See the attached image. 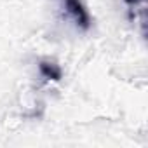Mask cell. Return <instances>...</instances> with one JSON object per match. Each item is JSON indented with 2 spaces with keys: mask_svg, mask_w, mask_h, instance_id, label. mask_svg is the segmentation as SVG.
Masks as SVG:
<instances>
[{
  "mask_svg": "<svg viewBox=\"0 0 148 148\" xmlns=\"http://www.w3.org/2000/svg\"><path fill=\"white\" fill-rule=\"evenodd\" d=\"M64 16L75 25L80 32H87L92 25V19H91V14L89 11L86 9L82 0H58Z\"/></svg>",
  "mask_w": 148,
  "mask_h": 148,
  "instance_id": "cell-1",
  "label": "cell"
},
{
  "mask_svg": "<svg viewBox=\"0 0 148 148\" xmlns=\"http://www.w3.org/2000/svg\"><path fill=\"white\" fill-rule=\"evenodd\" d=\"M131 11V19L138 21L141 26V35H146V0H124Z\"/></svg>",
  "mask_w": 148,
  "mask_h": 148,
  "instance_id": "cell-2",
  "label": "cell"
},
{
  "mask_svg": "<svg viewBox=\"0 0 148 148\" xmlns=\"http://www.w3.org/2000/svg\"><path fill=\"white\" fill-rule=\"evenodd\" d=\"M38 70H40V75H42L45 80H54V82H58V80H61V77H63L61 66H59L58 63H54V61H49V59L40 61Z\"/></svg>",
  "mask_w": 148,
  "mask_h": 148,
  "instance_id": "cell-3",
  "label": "cell"
}]
</instances>
